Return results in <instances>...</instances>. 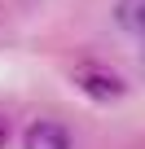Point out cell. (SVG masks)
<instances>
[{
    "instance_id": "obj_3",
    "label": "cell",
    "mask_w": 145,
    "mask_h": 149,
    "mask_svg": "<svg viewBox=\"0 0 145 149\" xmlns=\"http://www.w3.org/2000/svg\"><path fill=\"white\" fill-rule=\"evenodd\" d=\"M114 22L132 35H145V0H119L114 5Z\"/></svg>"
},
{
    "instance_id": "obj_2",
    "label": "cell",
    "mask_w": 145,
    "mask_h": 149,
    "mask_svg": "<svg viewBox=\"0 0 145 149\" xmlns=\"http://www.w3.org/2000/svg\"><path fill=\"white\" fill-rule=\"evenodd\" d=\"M22 149H70V132L62 123H53V118H40V123L27 127Z\"/></svg>"
},
{
    "instance_id": "obj_4",
    "label": "cell",
    "mask_w": 145,
    "mask_h": 149,
    "mask_svg": "<svg viewBox=\"0 0 145 149\" xmlns=\"http://www.w3.org/2000/svg\"><path fill=\"white\" fill-rule=\"evenodd\" d=\"M5 140H9V118L0 114V149H5Z\"/></svg>"
},
{
    "instance_id": "obj_1",
    "label": "cell",
    "mask_w": 145,
    "mask_h": 149,
    "mask_svg": "<svg viewBox=\"0 0 145 149\" xmlns=\"http://www.w3.org/2000/svg\"><path fill=\"white\" fill-rule=\"evenodd\" d=\"M70 79H75V88H79L88 101H119V97L127 92L123 74H114L110 66H97V61H79Z\"/></svg>"
}]
</instances>
